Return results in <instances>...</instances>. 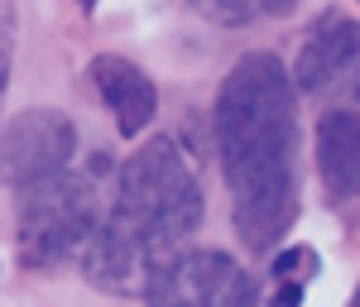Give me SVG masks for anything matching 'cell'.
Returning <instances> with one entry per match:
<instances>
[{"label": "cell", "mask_w": 360, "mask_h": 307, "mask_svg": "<svg viewBox=\"0 0 360 307\" xmlns=\"http://www.w3.org/2000/svg\"><path fill=\"white\" fill-rule=\"evenodd\" d=\"M298 86L274 53H245L226 72L212 130L231 192V221L255 254L278 250L298 221Z\"/></svg>", "instance_id": "1"}, {"label": "cell", "mask_w": 360, "mask_h": 307, "mask_svg": "<svg viewBox=\"0 0 360 307\" xmlns=\"http://www.w3.org/2000/svg\"><path fill=\"white\" fill-rule=\"evenodd\" d=\"M202 183L183 144L159 135L115 168V202L82 245L86 279L106 293H144L149 274L202 226Z\"/></svg>", "instance_id": "2"}, {"label": "cell", "mask_w": 360, "mask_h": 307, "mask_svg": "<svg viewBox=\"0 0 360 307\" xmlns=\"http://www.w3.org/2000/svg\"><path fill=\"white\" fill-rule=\"evenodd\" d=\"M101 226V202L91 173H58L20 192V259L29 269H53L82 254Z\"/></svg>", "instance_id": "3"}, {"label": "cell", "mask_w": 360, "mask_h": 307, "mask_svg": "<svg viewBox=\"0 0 360 307\" xmlns=\"http://www.w3.org/2000/svg\"><path fill=\"white\" fill-rule=\"evenodd\" d=\"M149 307H255V279L226 250H178L144 283Z\"/></svg>", "instance_id": "4"}, {"label": "cell", "mask_w": 360, "mask_h": 307, "mask_svg": "<svg viewBox=\"0 0 360 307\" xmlns=\"http://www.w3.org/2000/svg\"><path fill=\"white\" fill-rule=\"evenodd\" d=\"M72 154H77V125L63 111H49V106L20 111L0 130V178L15 183L20 192L68 173Z\"/></svg>", "instance_id": "5"}, {"label": "cell", "mask_w": 360, "mask_h": 307, "mask_svg": "<svg viewBox=\"0 0 360 307\" xmlns=\"http://www.w3.org/2000/svg\"><path fill=\"white\" fill-rule=\"evenodd\" d=\"M86 77L96 86V96L106 101V111L115 115V130L125 140H135L139 130L159 115V86L149 82V72L120 53H96L86 63Z\"/></svg>", "instance_id": "6"}, {"label": "cell", "mask_w": 360, "mask_h": 307, "mask_svg": "<svg viewBox=\"0 0 360 307\" xmlns=\"http://www.w3.org/2000/svg\"><path fill=\"white\" fill-rule=\"evenodd\" d=\"M356 58H360V20L341 15V10H327V15L303 34V48H298V63H293V86L322 91V86L336 82Z\"/></svg>", "instance_id": "7"}, {"label": "cell", "mask_w": 360, "mask_h": 307, "mask_svg": "<svg viewBox=\"0 0 360 307\" xmlns=\"http://www.w3.org/2000/svg\"><path fill=\"white\" fill-rule=\"evenodd\" d=\"M317 173L336 202L360 197V115L327 111L317 120Z\"/></svg>", "instance_id": "8"}, {"label": "cell", "mask_w": 360, "mask_h": 307, "mask_svg": "<svg viewBox=\"0 0 360 307\" xmlns=\"http://www.w3.org/2000/svg\"><path fill=\"white\" fill-rule=\"evenodd\" d=\"M312 279H317V250H307V245L283 250L274 259V293H269V307H298Z\"/></svg>", "instance_id": "9"}, {"label": "cell", "mask_w": 360, "mask_h": 307, "mask_svg": "<svg viewBox=\"0 0 360 307\" xmlns=\"http://www.w3.org/2000/svg\"><path fill=\"white\" fill-rule=\"evenodd\" d=\"M188 5H197L217 25H245L250 15H255V0H188Z\"/></svg>", "instance_id": "10"}, {"label": "cell", "mask_w": 360, "mask_h": 307, "mask_svg": "<svg viewBox=\"0 0 360 307\" xmlns=\"http://www.w3.org/2000/svg\"><path fill=\"white\" fill-rule=\"evenodd\" d=\"M5 77H10V20H0V91H5Z\"/></svg>", "instance_id": "11"}, {"label": "cell", "mask_w": 360, "mask_h": 307, "mask_svg": "<svg viewBox=\"0 0 360 307\" xmlns=\"http://www.w3.org/2000/svg\"><path fill=\"white\" fill-rule=\"evenodd\" d=\"M293 0H255V10H269V15H283Z\"/></svg>", "instance_id": "12"}, {"label": "cell", "mask_w": 360, "mask_h": 307, "mask_svg": "<svg viewBox=\"0 0 360 307\" xmlns=\"http://www.w3.org/2000/svg\"><path fill=\"white\" fill-rule=\"evenodd\" d=\"M82 5H86V10H91V5H96V0H82Z\"/></svg>", "instance_id": "13"}, {"label": "cell", "mask_w": 360, "mask_h": 307, "mask_svg": "<svg viewBox=\"0 0 360 307\" xmlns=\"http://www.w3.org/2000/svg\"><path fill=\"white\" fill-rule=\"evenodd\" d=\"M356 101H360V82H356Z\"/></svg>", "instance_id": "14"}]
</instances>
